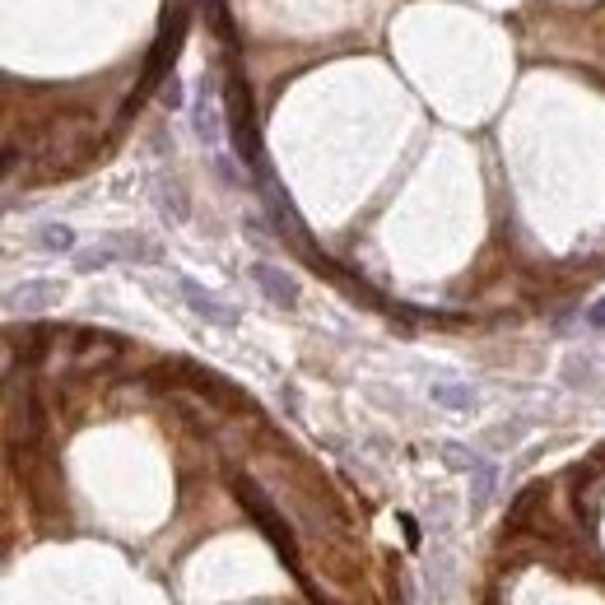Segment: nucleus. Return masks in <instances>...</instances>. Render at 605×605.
Instances as JSON below:
<instances>
[{"label": "nucleus", "instance_id": "14", "mask_svg": "<svg viewBox=\"0 0 605 605\" xmlns=\"http://www.w3.org/2000/svg\"><path fill=\"white\" fill-rule=\"evenodd\" d=\"M163 103H168V108H182V84H177V75L163 80Z\"/></svg>", "mask_w": 605, "mask_h": 605}, {"label": "nucleus", "instance_id": "15", "mask_svg": "<svg viewBox=\"0 0 605 605\" xmlns=\"http://www.w3.org/2000/svg\"><path fill=\"white\" fill-rule=\"evenodd\" d=\"M587 326H592V331H605V298H596L592 308H587Z\"/></svg>", "mask_w": 605, "mask_h": 605}, {"label": "nucleus", "instance_id": "12", "mask_svg": "<svg viewBox=\"0 0 605 605\" xmlns=\"http://www.w3.org/2000/svg\"><path fill=\"white\" fill-rule=\"evenodd\" d=\"M443 457H447V466H457V471H466L471 475L475 466H480V452H471V447H457V443H443Z\"/></svg>", "mask_w": 605, "mask_h": 605}, {"label": "nucleus", "instance_id": "8", "mask_svg": "<svg viewBox=\"0 0 605 605\" xmlns=\"http://www.w3.org/2000/svg\"><path fill=\"white\" fill-rule=\"evenodd\" d=\"M33 242H38L42 252H70L75 256V229L70 224H56V219H47V224H38V233H33Z\"/></svg>", "mask_w": 605, "mask_h": 605}, {"label": "nucleus", "instance_id": "2", "mask_svg": "<svg viewBox=\"0 0 605 605\" xmlns=\"http://www.w3.org/2000/svg\"><path fill=\"white\" fill-rule=\"evenodd\" d=\"M66 298V284L61 280H24V284H14L10 294H5V312L10 317H38V312H47V308H56Z\"/></svg>", "mask_w": 605, "mask_h": 605}, {"label": "nucleus", "instance_id": "10", "mask_svg": "<svg viewBox=\"0 0 605 605\" xmlns=\"http://www.w3.org/2000/svg\"><path fill=\"white\" fill-rule=\"evenodd\" d=\"M112 261H117V252L108 247V238L94 242V247H84V252H75V270L80 275H94V270H108Z\"/></svg>", "mask_w": 605, "mask_h": 605}, {"label": "nucleus", "instance_id": "1", "mask_svg": "<svg viewBox=\"0 0 605 605\" xmlns=\"http://www.w3.org/2000/svg\"><path fill=\"white\" fill-rule=\"evenodd\" d=\"M238 498H242V503H247V512H252V522H256V526H261V531H266V536H270V545H275V554H280L284 564L294 568V564H298L294 531H289V526L280 522V512H275V503H270V498L261 494V489H256L252 480H238Z\"/></svg>", "mask_w": 605, "mask_h": 605}, {"label": "nucleus", "instance_id": "6", "mask_svg": "<svg viewBox=\"0 0 605 605\" xmlns=\"http://www.w3.org/2000/svg\"><path fill=\"white\" fill-rule=\"evenodd\" d=\"M108 247L117 252V261H140V266L159 261V247H154L149 238H140V233H112Z\"/></svg>", "mask_w": 605, "mask_h": 605}, {"label": "nucleus", "instance_id": "11", "mask_svg": "<svg viewBox=\"0 0 605 605\" xmlns=\"http://www.w3.org/2000/svg\"><path fill=\"white\" fill-rule=\"evenodd\" d=\"M159 210L168 219H177V224H182V219L191 215V205H187V196H182V187H168V182H159Z\"/></svg>", "mask_w": 605, "mask_h": 605}, {"label": "nucleus", "instance_id": "7", "mask_svg": "<svg viewBox=\"0 0 605 605\" xmlns=\"http://www.w3.org/2000/svg\"><path fill=\"white\" fill-rule=\"evenodd\" d=\"M196 135H201L205 145H219V135H224V126H219V112L210 108V75H205V89H201V98H196Z\"/></svg>", "mask_w": 605, "mask_h": 605}, {"label": "nucleus", "instance_id": "4", "mask_svg": "<svg viewBox=\"0 0 605 605\" xmlns=\"http://www.w3.org/2000/svg\"><path fill=\"white\" fill-rule=\"evenodd\" d=\"M177 294H182V303H187L201 322L210 326H224V331H233L238 326V308H229V303H219L215 294H205L201 284L191 280V275H177Z\"/></svg>", "mask_w": 605, "mask_h": 605}, {"label": "nucleus", "instance_id": "3", "mask_svg": "<svg viewBox=\"0 0 605 605\" xmlns=\"http://www.w3.org/2000/svg\"><path fill=\"white\" fill-rule=\"evenodd\" d=\"M247 275H252V284L266 294V303H275V308H284V312L298 308L303 289H298V280L289 275V270L270 266V261H252V266H247Z\"/></svg>", "mask_w": 605, "mask_h": 605}, {"label": "nucleus", "instance_id": "5", "mask_svg": "<svg viewBox=\"0 0 605 605\" xmlns=\"http://www.w3.org/2000/svg\"><path fill=\"white\" fill-rule=\"evenodd\" d=\"M429 401L443 405V410H475L480 405V396H475V387H466V382H433L429 387Z\"/></svg>", "mask_w": 605, "mask_h": 605}, {"label": "nucleus", "instance_id": "9", "mask_svg": "<svg viewBox=\"0 0 605 605\" xmlns=\"http://www.w3.org/2000/svg\"><path fill=\"white\" fill-rule=\"evenodd\" d=\"M494 484H498V466L494 461H480L471 471V512H484L489 498H494Z\"/></svg>", "mask_w": 605, "mask_h": 605}, {"label": "nucleus", "instance_id": "13", "mask_svg": "<svg viewBox=\"0 0 605 605\" xmlns=\"http://www.w3.org/2000/svg\"><path fill=\"white\" fill-rule=\"evenodd\" d=\"M242 233H247V238H252L256 247H270V242H275V238H270V229L261 224V219H242Z\"/></svg>", "mask_w": 605, "mask_h": 605}]
</instances>
